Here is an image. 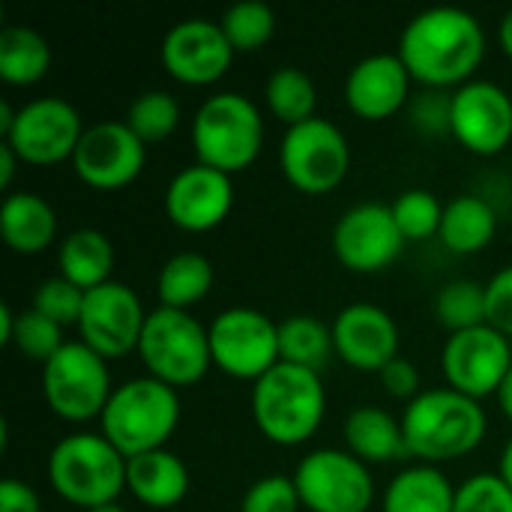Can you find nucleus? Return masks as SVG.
Masks as SVG:
<instances>
[{"mask_svg":"<svg viewBox=\"0 0 512 512\" xmlns=\"http://www.w3.org/2000/svg\"><path fill=\"white\" fill-rule=\"evenodd\" d=\"M396 54L408 66L411 78L429 90H459L474 81V72L486 57V33L471 12L432 6L405 24Z\"/></svg>","mask_w":512,"mask_h":512,"instance_id":"f257e3e1","label":"nucleus"},{"mask_svg":"<svg viewBox=\"0 0 512 512\" xmlns=\"http://www.w3.org/2000/svg\"><path fill=\"white\" fill-rule=\"evenodd\" d=\"M408 453L423 465H444L471 456L486 438V411L450 387L423 390L402 414Z\"/></svg>","mask_w":512,"mask_h":512,"instance_id":"f03ea898","label":"nucleus"},{"mask_svg":"<svg viewBox=\"0 0 512 512\" xmlns=\"http://www.w3.org/2000/svg\"><path fill=\"white\" fill-rule=\"evenodd\" d=\"M249 408L258 432L267 441L279 447H300L324 423L327 390L318 372L279 363L252 384Z\"/></svg>","mask_w":512,"mask_h":512,"instance_id":"7ed1b4c3","label":"nucleus"},{"mask_svg":"<svg viewBox=\"0 0 512 512\" xmlns=\"http://www.w3.org/2000/svg\"><path fill=\"white\" fill-rule=\"evenodd\" d=\"M180 423V396L174 387L144 375L114 387L99 432L120 450L123 459H135L153 450H165Z\"/></svg>","mask_w":512,"mask_h":512,"instance_id":"20e7f679","label":"nucleus"},{"mask_svg":"<svg viewBox=\"0 0 512 512\" xmlns=\"http://www.w3.org/2000/svg\"><path fill=\"white\" fill-rule=\"evenodd\" d=\"M48 483L57 498L84 512L117 504L126 492V459L102 432H72L48 456Z\"/></svg>","mask_w":512,"mask_h":512,"instance_id":"39448f33","label":"nucleus"},{"mask_svg":"<svg viewBox=\"0 0 512 512\" xmlns=\"http://www.w3.org/2000/svg\"><path fill=\"white\" fill-rule=\"evenodd\" d=\"M264 144L261 108L243 93H216L201 102L192 120L195 159L228 177L246 171Z\"/></svg>","mask_w":512,"mask_h":512,"instance_id":"423d86ee","label":"nucleus"},{"mask_svg":"<svg viewBox=\"0 0 512 512\" xmlns=\"http://www.w3.org/2000/svg\"><path fill=\"white\" fill-rule=\"evenodd\" d=\"M138 357L150 378L174 390L192 387L213 366L210 333L198 318H192V312L156 306L153 312H147Z\"/></svg>","mask_w":512,"mask_h":512,"instance_id":"0eeeda50","label":"nucleus"},{"mask_svg":"<svg viewBox=\"0 0 512 512\" xmlns=\"http://www.w3.org/2000/svg\"><path fill=\"white\" fill-rule=\"evenodd\" d=\"M111 372L108 360L87 348L81 339L66 342L42 366V396L45 405L66 423L99 420L111 399Z\"/></svg>","mask_w":512,"mask_h":512,"instance_id":"6e6552de","label":"nucleus"},{"mask_svg":"<svg viewBox=\"0 0 512 512\" xmlns=\"http://www.w3.org/2000/svg\"><path fill=\"white\" fill-rule=\"evenodd\" d=\"M279 168L294 189L306 195H327L345 180L351 168L348 138L336 123L324 117L297 123L285 129L279 141Z\"/></svg>","mask_w":512,"mask_h":512,"instance_id":"1a4fd4ad","label":"nucleus"},{"mask_svg":"<svg viewBox=\"0 0 512 512\" xmlns=\"http://www.w3.org/2000/svg\"><path fill=\"white\" fill-rule=\"evenodd\" d=\"M291 477L300 504L309 512H369L375 504L369 465L348 450H312L300 459Z\"/></svg>","mask_w":512,"mask_h":512,"instance_id":"9d476101","label":"nucleus"},{"mask_svg":"<svg viewBox=\"0 0 512 512\" xmlns=\"http://www.w3.org/2000/svg\"><path fill=\"white\" fill-rule=\"evenodd\" d=\"M213 366L237 381H258L279 366V324L249 306H231L207 327Z\"/></svg>","mask_w":512,"mask_h":512,"instance_id":"9b49d317","label":"nucleus"},{"mask_svg":"<svg viewBox=\"0 0 512 512\" xmlns=\"http://www.w3.org/2000/svg\"><path fill=\"white\" fill-rule=\"evenodd\" d=\"M81 114L63 96H39L15 108V120L3 141L24 165H60L75 156L84 135Z\"/></svg>","mask_w":512,"mask_h":512,"instance_id":"f8f14e48","label":"nucleus"},{"mask_svg":"<svg viewBox=\"0 0 512 512\" xmlns=\"http://www.w3.org/2000/svg\"><path fill=\"white\" fill-rule=\"evenodd\" d=\"M441 369L450 390L477 402L495 396L512 369L510 339L489 324L450 333L441 351Z\"/></svg>","mask_w":512,"mask_h":512,"instance_id":"ddd939ff","label":"nucleus"},{"mask_svg":"<svg viewBox=\"0 0 512 512\" xmlns=\"http://www.w3.org/2000/svg\"><path fill=\"white\" fill-rule=\"evenodd\" d=\"M147 324V312L141 297L123 282H105L84 297L78 333L87 348H93L105 360L126 357L138 351L141 333Z\"/></svg>","mask_w":512,"mask_h":512,"instance_id":"4468645a","label":"nucleus"},{"mask_svg":"<svg viewBox=\"0 0 512 512\" xmlns=\"http://www.w3.org/2000/svg\"><path fill=\"white\" fill-rule=\"evenodd\" d=\"M147 162V144L126 126V120H99L84 129L72 168L81 183L99 192L129 186Z\"/></svg>","mask_w":512,"mask_h":512,"instance_id":"2eb2a0df","label":"nucleus"},{"mask_svg":"<svg viewBox=\"0 0 512 512\" xmlns=\"http://www.w3.org/2000/svg\"><path fill=\"white\" fill-rule=\"evenodd\" d=\"M393 207L363 201L348 207L333 228V252L354 273H381L405 249Z\"/></svg>","mask_w":512,"mask_h":512,"instance_id":"dca6fc26","label":"nucleus"},{"mask_svg":"<svg viewBox=\"0 0 512 512\" xmlns=\"http://www.w3.org/2000/svg\"><path fill=\"white\" fill-rule=\"evenodd\" d=\"M234 48L222 30V24L210 18H183L177 21L159 48L165 72L189 87L216 84L234 60Z\"/></svg>","mask_w":512,"mask_h":512,"instance_id":"f3484780","label":"nucleus"},{"mask_svg":"<svg viewBox=\"0 0 512 512\" xmlns=\"http://www.w3.org/2000/svg\"><path fill=\"white\" fill-rule=\"evenodd\" d=\"M450 132L477 156H498L512 141V96L495 81L474 78L453 90Z\"/></svg>","mask_w":512,"mask_h":512,"instance_id":"a211bd4d","label":"nucleus"},{"mask_svg":"<svg viewBox=\"0 0 512 512\" xmlns=\"http://www.w3.org/2000/svg\"><path fill=\"white\" fill-rule=\"evenodd\" d=\"M333 348L339 360L357 372H384L399 357V327L378 303H348L336 312Z\"/></svg>","mask_w":512,"mask_h":512,"instance_id":"6ab92c4d","label":"nucleus"},{"mask_svg":"<svg viewBox=\"0 0 512 512\" xmlns=\"http://www.w3.org/2000/svg\"><path fill=\"white\" fill-rule=\"evenodd\" d=\"M234 207V183L228 174L201 162L180 168L165 189V216L189 234L219 228Z\"/></svg>","mask_w":512,"mask_h":512,"instance_id":"aec40b11","label":"nucleus"},{"mask_svg":"<svg viewBox=\"0 0 512 512\" xmlns=\"http://www.w3.org/2000/svg\"><path fill=\"white\" fill-rule=\"evenodd\" d=\"M411 72L399 54H369L345 78V102L363 120H387L408 105Z\"/></svg>","mask_w":512,"mask_h":512,"instance_id":"412c9836","label":"nucleus"},{"mask_svg":"<svg viewBox=\"0 0 512 512\" xmlns=\"http://www.w3.org/2000/svg\"><path fill=\"white\" fill-rule=\"evenodd\" d=\"M189 489V468L168 447L126 459V492L147 510H174L186 501Z\"/></svg>","mask_w":512,"mask_h":512,"instance_id":"4be33fe9","label":"nucleus"},{"mask_svg":"<svg viewBox=\"0 0 512 512\" xmlns=\"http://www.w3.org/2000/svg\"><path fill=\"white\" fill-rule=\"evenodd\" d=\"M0 234L3 243L18 255L45 252L57 237V213L36 192H9L0 207Z\"/></svg>","mask_w":512,"mask_h":512,"instance_id":"5701e85b","label":"nucleus"},{"mask_svg":"<svg viewBox=\"0 0 512 512\" xmlns=\"http://www.w3.org/2000/svg\"><path fill=\"white\" fill-rule=\"evenodd\" d=\"M345 444L348 453H354L366 465H387L399 462L408 453L402 420H396L390 411L378 405H360L345 420Z\"/></svg>","mask_w":512,"mask_h":512,"instance_id":"b1692460","label":"nucleus"},{"mask_svg":"<svg viewBox=\"0 0 512 512\" xmlns=\"http://www.w3.org/2000/svg\"><path fill=\"white\" fill-rule=\"evenodd\" d=\"M456 510V486L435 465H408L399 471L387 492L384 512H453Z\"/></svg>","mask_w":512,"mask_h":512,"instance_id":"393cba45","label":"nucleus"},{"mask_svg":"<svg viewBox=\"0 0 512 512\" xmlns=\"http://www.w3.org/2000/svg\"><path fill=\"white\" fill-rule=\"evenodd\" d=\"M57 267L60 276L69 279L81 291H93L105 282H111L114 270V246L111 240L96 228H78L69 231L60 240L57 249Z\"/></svg>","mask_w":512,"mask_h":512,"instance_id":"a878e982","label":"nucleus"},{"mask_svg":"<svg viewBox=\"0 0 512 512\" xmlns=\"http://www.w3.org/2000/svg\"><path fill=\"white\" fill-rule=\"evenodd\" d=\"M498 234V213L495 207L480 195H459L450 204H444L441 219V243L456 255H474L483 252Z\"/></svg>","mask_w":512,"mask_h":512,"instance_id":"bb28decb","label":"nucleus"},{"mask_svg":"<svg viewBox=\"0 0 512 512\" xmlns=\"http://www.w3.org/2000/svg\"><path fill=\"white\" fill-rule=\"evenodd\" d=\"M51 69V42L30 24L0 30V78L12 87H30Z\"/></svg>","mask_w":512,"mask_h":512,"instance_id":"cd10ccee","label":"nucleus"},{"mask_svg":"<svg viewBox=\"0 0 512 512\" xmlns=\"http://www.w3.org/2000/svg\"><path fill=\"white\" fill-rule=\"evenodd\" d=\"M216 282V270L207 255L201 252H177L171 255L159 276H156V297L159 306L189 312L198 306Z\"/></svg>","mask_w":512,"mask_h":512,"instance_id":"c85d7f7f","label":"nucleus"},{"mask_svg":"<svg viewBox=\"0 0 512 512\" xmlns=\"http://www.w3.org/2000/svg\"><path fill=\"white\" fill-rule=\"evenodd\" d=\"M264 102L270 108V114L276 120L285 123V129L306 123L315 117V105H318V87L315 81L297 69V66H279L270 72L267 84H264Z\"/></svg>","mask_w":512,"mask_h":512,"instance_id":"c756f323","label":"nucleus"},{"mask_svg":"<svg viewBox=\"0 0 512 512\" xmlns=\"http://www.w3.org/2000/svg\"><path fill=\"white\" fill-rule=\"evenodd\" d=\"M333 330L312 315H291L279 321V360L321 372L333 354Z\"/></svg>","mask_w":512,"mask_h":512,"instance_id":"7c9ffc66","label":"nucleus"},{"mask_svg":"<svg viewBox=\"0 0 512 512\" xmlns=\"http://www.w3.org/2000/svg\"><path fill=\"white\" fill-rule=\"evenodd\" d=\"M435 315L444 330L462 333L486 324V285L474 279H453L435 297Z\"/></svg>","mask_w":512,"mask_h":512,"instance_id":"2f4dec72","label":"nucleus"},{"mask_svg":"<svg viewBox=\"0 0 512 512\" xmlns=\"http://www.w3.org/2000/svg\"><path fill=\"white\" fill-rule=\"evenodd\" d=\"M126 126L144 141L159 144L171 138L180 126V102L168 90H144L132 99Z\"/></svg>","mask_w":512,"mask_h":512,"instance_id":"473e14b6","label":"nucleus"},{"mask_svg":"<svg viewBox=\"0 0 512 512\" xmlns=\"http://www.w3.org/2000/svg\"><path fill=\"white\" fill-rule=\"evenodd\" d=\"M219 24L228 36L231 48L240 54L264 48L276 33V15L261 0H240L234 6H228V12L222 15Z\"/></svg>","mask_w":512,"mask_h":512,"instance_id":"72a5a7b5","label":"nucleus"},{"mask_svg":"<svg viewBox=\"0 0 512 512\" xmlns=\"http://www.w3.org/2000/svg\"><path fill=\"white\" fill-rule=\"evenodd\" d=\"M390 207L405 240H429L441 231L444 204L429 189H408Z\"/></svg>","mask_w":512,"mask_h":512,"instance_id":"f704fd0d","label":"nucleus"},{"mask_svg":"<svg viewBox=\"0 0 512 512\" xmlns=\"http://www.w3.org/2000/svg\"><path fill=\"white\" fill-rule=\"evenodd\" d=\"M9 345L18 354H24L27 360H36V363L45 366L66 342H63V327L60 324L48 321L36 309H27V312L15 315V330H12Z\"/></svg>","mask_w":512,"mask_h":512,"instance_id":"c9c22d12","label":"nucleus"},{"mask_svg":"<svg viewBox=\"0 0 512 512\" xmlns=\"http://www.w3.org/2000/svg\"><path fill=\"white\" fill-rule=\"evenodd\" d=\"M84 297L87 291L75 288L69 279L63 276H51V279H42L39 288L33 291V306L39 315H45L48 321L60 324V327H78L81 321V309H84Z\"/></svg>","mask_w":512,"mask_h":512,"instance_id":"e433bc0d","label":"nucleus"},{"mask_svg":"<svg viewBox=\"0 0 512 512\" xmlns=\"http://www.w3.org/2000/svg\"><path fill=\"white\" fill-rule=\"evenodd\" d=\"M453 512H512V489L501 474H474L456 489Z\"/></svg>","mask_w":512,"mask_h":512,"instance_id":"4c0bfd02","label":"nucleus"},{"mask_svg":"<svg viewBox=\"0 0 512 512\" xmlns=\"http://www.w3.org/2000/svg\"><path fill=\"white\" fill-rule=\"evenodd\" d=\"M300 507L303 504L294 477L285 474H267L255 480L240 501V512H300Z\"/></svg>","mask_w":512,"mask_h":512,"instance_id":"58836bf2","label":"nucleus"},{"mask_svg":"<svg viewBox=\"0 0 512 512\" xmlns=\"http://www.w3.org/2000/svg\"><path fill=\"white\" fill-rule=\"evenodd\" d=\"M450 108H453V93L426 90L411 102V120L420 132L441 135V132H450Z\"/></svg>","mask_w":512,"mask_h":512,"instance_id":"ea45409f","label":"nucleus"},{"mask_svg":"<svg viewBox=\"0 0 512 512\" xmlns=\"http://www.w3.org/2000/svg\"><path fill=\"white\" fill-rule=\"evenodd\" d=\"M486 324L512 339V264L486 282Z\"/></svg>","mask_w":512,"mask_h":512,"instance_id":"a19ab883","label":"nucleus"},{"mask_svg":"<svg viewBox=\"0 0 512 512\" xmlns=\"http://www.w3.org/2000/svg\"><path fill=\"white\" fill-rule=\"evenodd\" d=\"M381 384L393 399H408L414 402L423 390H420V372L411 360L396 357L384 372H381Z\"/></svg>","mask_w":512,"mask_h":512,"instance_id":"79ce46f5","label":"nucleus"},{"mask_svg":"<svg viewBox=\"0 0 512 512\" xmlns=\"http://www.w3.org/2000/svg\"><path fill=\"white\" fill-rule=\"evenodd\" d=\"M0 512H42L39 495L27 483L6 477L0 483Z\"/></svg>","mask_w":512,"mask_h":512,"instance_id":"37998d69","label":"nucleus"},{"mask_svg":"<svg viewBox=\"0 0 512 512\" xmlns=\"http://www.w3.org/2000/svg\"><path fill=\"white\" fill-rule=\"evenodd\" d=\"M18 162L21 159L15 156V150L6 141H0V189H9L12 186V177H15V165Z\"/></svg>","mask_w":512,"mask_h":512,"instance_id":"c03bdc74","label":"nucleus"},{"mask_svg":"<svg viewBox=\"0 0 512 512\" xmlns=\"http://www.w3.org/2000/svg\"><path fill=\"white\" fill-rule=\"evenodd\" d=\"M12 330H15V312L3 303V306H0V342H3V345H9Z\"/></svg>","mask_w":512,"mask_h":512,"instance_id":"a18cd8bd","label":"nucleus"},{"mask_svg":"<svg viewBox=\"0 0 512 512\" xmlns=\"http://www.w3.org/2000/svg\"><path fill=\"white\" fill-rule=\"evenodd\" d=\"M498 405H501V411L507 414V420H512V369H510V375L504 378V384L498 387Z\"/></svg>","mask_w":512,"mask_h":512,"instance_id":"49530a36","label":"nucleus"},{"mask_svg":"<svg viewBox=\"0 0 512 512\" xmlns=\"http://www.w3.org/2000/svg\"><path fill=\"white\" fill-rule=\"evenodd\" d=\"M498 39H501L504 54L512 60V9L501 18V24H498Z\"/></svg>","mask_w":512,"mask_h":512,"instance_id":"de8ad7c7","label":"nucleus"},{"mask_svg":"<svg viewBox=\"0 0 512 512\" xmlns=\"http://www.w3.org/2000/svg\"><path fill=\"white\" fill-rule=\"evenodd\" d=\"M498 474H501V480L507 483L512 489V438L507 441V447H504V453H501V462H498Z\"/></svg>","mask_w":512,"mask_h":512,"instance_id":"09e8293b","label":"nucleus"},{"mask_svg":"<svg viewBox=\"0 0 512 512\" xmlns=\"http://www.w3.org/2000/svg\"><path fill=\"white\" fill-rule=\"evenodd\" d=\"M87 512H126L120 504H105V507H96V510H87Z\"/></svg>","mask_w":512,"mask_h":512,"instance_id":"8fccbe9b","label":"nucleus"}]
</instances>
